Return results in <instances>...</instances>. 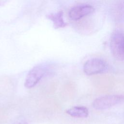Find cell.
<instances>
[{"label":"cell","mask_w":124,"mask_h":124,"mask_svg":"<svg viewBox=\"0 0 124 124\" xmlns=\"http://www.w3.org/2000/svg\"><path fill=\"white\" fill-rule=\"evenodd\" d=\"M108 68L106 62L100 58L88 60L84 64L83 71L86 75L91 76L105 72Z\"/></svg>","instance_id":"obj_4"},{"label":"cell","mask_w":124,"mask_h":124,"mask_svg":"<svg viewBox=\"0 0 124 124\" xmlns=\"http://www.w3.org/2000/svg\"><path fill=\"white\" fill-rule=\"evenodd\" d=\"M66 112L71 116L76 118H86L89 115L88 109L84 106H75Z\"/></svg>","instance_id":"obj_7"},{"label":"cell","mask_w":124,"mask_h":124,"mask_svg":"<svg viewBox=\"0 0 124 124\" xmlns=\"http://www.w3.org/2000/svg\"><path fill=\"white\" fill-rule=\"evenodd\" d=\"M19 124H27V123H20Z\"/></svg>","instance_id":"obj_9"},{"label":"cell","mask_w":124,"mask_h":124,"mask_svg":"<svg viewBox=\"0 0 124 124\" xmlns=\"http://www.w3.org/2000/svg\"><path fill=\"white\" fill-rule=\"evenodd\" d=\"M47 71V67L45 64H39L33 67L26 77L25 87L29 89L34 87L45 76Z\"/></svg>","instance_id":"obj_3"},{"label":"cell","mask_w":124,"mask_h":124,"mask_svg":"<svg viewBox=\"0 0 124 124\" xmlns=\"http://www.w3.org/2000/svg\"><path fill=\"white\" fill-rule=\"evenodd\" d=\"M94 8L89 4H82L72 7L69 11V16L71 19L77 21L82 17L93 13Z\"/></svg>","instance_id":"obj_5"},{"label":"cell","mask_w":124,"mask_h":124,"mask_svg":"<svg viewBox=\"0 0 124 124\" xmlns=\"http://www.w3.org/2000/svg\"><path fill=\"white\" fill-rule=\"evenodd\" d=\"M46 17L53 23V27L55 29L64 28L67 25L63 18V13L60 11L55 13H50L46 16Z\"/></svg>","instance_id":"obj_6"},{"label":"cell","mask_w":124,"mask_h":124,"mask_svg":"<svg viewBox=\"0 0 124 124\" xmlns=\"http://www.w3.org/2000/svg\"><path fill=\"white\" fill-rule=\"evenodd\" d=\"M109 48L113 56L119 61L124 60V33L116 31L111 34L109 41Z\"/></svg>","instance_id":"obj_1"},{"label":"cell","mask_w":124,"mask_h":124,"mask_svg":"<svg viewBox=\"0 0 124 124\" xmlns=\"http://www.w3.org/2000/svg\"><path fill=\"white\" fill-rule=\"evenodd\" d=\"M7 0H0V6L3 5L6 2Z\"/></svg>","instance_id":"obj_8"},{"label":"cell","mask_w":124,"mask_h":124,"mask_svg":"<svg viewBox=\"0 0 124 124\" xmlns=\"http://www.w3.org/2000/svg\"><path fill=\"white\" fill-rule=\"evenodd\" d=\"M124 101V94L106 95L95 98L92 106L97 110H104Z\"/></svg>","instance_id":"obj_2"}]
</instances>
